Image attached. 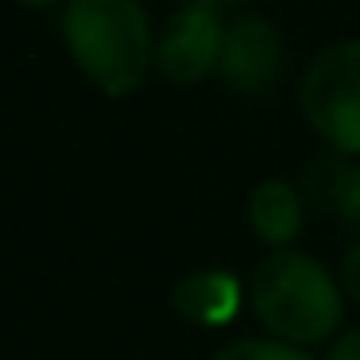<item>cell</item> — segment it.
<instances>
[{"label": "cell", "instance_id": "1", "mask_svg": "<svg viewBox=\"0 0 360 360\" xmlns=\"http://www.w3.org/2000/svg\"><path fill=\"white\" fill-rule=\"evenodd\" d=\"M63 39L74 66L105 97L136 94L155 63V43L140 0H66Z\"/></svg>", "mask_w": 360, "mask_h": 360}, {"label": "cell", "instance_id": "2", "mask_svg": "<svg viewBox=\"0 0 360 360\" xmlns=\"http://www.w3.org/2000/svg\"><path fill=\"white\" fill-rule=\"evenodd\" d=\"M248 306L267 333L287 345H321L345 318L341 283L306 252L279 248L256 267Z\"/></svg>", "mask_w": 360, "mask_h": 360}, {"label": "cell", "instance_id": "3", "mask_svg": "<svg viewBox=\"0 0 360 360\" xmlns=\"http://www.w3.org/2000/svg\"><path fill=\"white\" fill-rule=\"evenodd\" d=\"M298 105L337 155H360V39L333 43L306 66Z\"/></svg>", "mask_w": 360, "mask_h": 360}, {"label": "cell", "instance_id": "4", "mask_svg": "<svg viewBox=\"0 0 360 360\" xmlns=\"http://www.w3.org/2000/svg\"><path fill=\"white\" fill-rule=\"evenodd\" d=\"M225 32L221 12L202 8V4H182L167 20L163 35L155 43V70L171 86H198L210 74L221 70V51H225Z\"/></svg>", "mask_w": 360, "mask_h": 360}, {"label": "cell", "instance_id": "5", "mask_svg": "<svg viewBox=\"0 0 360 360\" xmlns=\"http://www.w3.org/2000/svg\"><path fill=\"white\" fill-rule=\"evenodd\" d=\"M283 70V35L264 16H240L225 32L221 82L244 97H264L275 89Z\"/></svg>", "mask_w": 360, "mask_h": 360}, {"label": "cell", "instance_id": "6", "mask_svg": "<svg viewBox=\"0 0 360 360\" xmlns=\"http://www.w3.org/2000/svg\"><path fill=\"white\" fill-rule=\"evenodd\" d=\"M244 295H240V279L233 271H194L186 279L174 283L171 290V306L182 321L190 326H210V329H221L236 318Z\"/></svg>", "mask_w": 360, "mask_h": 360}, {"label": "cell", "instance_id": "7", "mask_svg": "<svg viewBox=\"0 0 360 360\" xmlns=\"http://www.w3.org/2000/svg\"><path fill=\"white\" fill-rule=\"evenodd\" d=\"M302 217H306L302 190L290 186L287 179H267L248 194L252 233H256L264 244H271L275 252L287 248V244L302 233Z\"/></svg>", "mask_w": 360, "mask_h": 360}, {"label": "cell", "instance_id": "8", "mask_svg": "<svg viewBox=\"0 0 360 360\" xmlns=\"http://www.w3.org/2000/svg\"><path fill=\"white\" fill-rule=\"evenodd\" d=\"M352 174H356V167L349 163V155H337V151L333 155H318L302 171V194L310 198V205L337 217L345 205V194L352 186Z\"/></svg>", "mask_w": 360, "mask_h": 360}, {"label": "cell", "instance_id": "9", "mask_svg": "<svg viewBox=\"0 0 360 360\" xmlns=\"http://www.w3.org/2000/svg\"><path fill=\"white\" fill-rule=\"evenodd\" d=\"M213 360H314L302 349H290L287 341H259V337H244L217 352Z\"/></svg>", "mask_w": 360, "mask_h": 360}, {"label": "cell", "instance_id": "10", "mask_svg": "<svg viewBox=\"0 0 360 360\" xmlns=\"http://www.w3.org/2000/svg\"><path fill=\"white\" fill-rule=\"evenodd\" d=\"M341 290L360 306V244H352L341 259Z\"/></svg>", "mask_w": 360, "mask_h": 360}, {"label": "cell", "instance_id": "11", "mask_svg": "<svg viewBox=\"0 0 360 360\" xmlns=\"http://www.w3.org/2000/svg\"><path fill=\"white\" fill-rule=\"evenodd\" d=\"M326 360H360V326L356 329H349V333L341 337V341L329 349V356Z\"/></svg>", "mask_w": 360, "mask_h": 360}, {"label": "cell", "instance_id": "12", "mask_svg": "<svg viewBox=\"0 0 360 360\" xmlns=\"http://www.w3.org/2000/svg\"><path fill=\"white\" fill-rule=\"evenodd\" d=\"M186 4H202V8L221 12V8H233V4H240V0H186Z\"/></svg>", "mask_w": 360, "mask_h": 360}, {"label": "cell", "instance_id": "13", "mask_svg": "<svg viewBox=\"0 0 360 360\" xmlns=\"http://www.w3.org/2000/svg\"><path fill=\"white\" fill-rule=\"evenodd\" d=\"M20 4H32V8H51V4H58V0H20Z\"/></svg>", "mask_w": 360, "mask_h": 360}]
</instances>
